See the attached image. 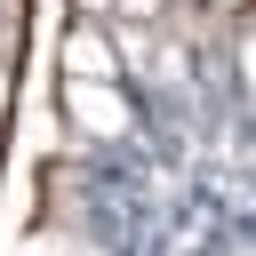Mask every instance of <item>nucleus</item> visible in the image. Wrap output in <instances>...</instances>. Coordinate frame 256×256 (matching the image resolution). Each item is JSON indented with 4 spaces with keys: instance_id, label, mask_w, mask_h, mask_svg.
<instances>
[{
    "instance_id": "obj_1",
    "label": "nucleus",
    "mask_w": 256,
    "mask_h": 256,
    "mask_svg": "<svg viewBox=\"0 0 256 256\" xmlns=\"http://www.w3.org/2000/svg\"><path fill=\"white\" fill-rule=\"evenodd\" d=\"M112 72H120V48H112L96 24H72V32H64V80H96V88H112Z\"/></svg>"
},
{
    "instance_id": "obj_2",
    "label": "nucleus",
    "mask_w": 256,
    "mask_h": 256,
    "mask_svg": "<svg viewBox=\"0 0 256 256\" xmlns=\"http://www.w3.org/2000/svg\"><path fill=\"white\" fill-rule=\"evenodd\" d=\"M64 112H72L88 136H120V128H128V104H120L112 88H96V80H64Z\"/></svg>"
},
{
    "instance_id": "obj_3",
    "label": "nucleus",
    "mask_w": 256,
    "mask_h": 256,
    "mask_svg": "<svg viewBox=\"0 0 256 256\" xmlns=\"http://www.w3.org/2000/svg\"><path fill=\"white\" fill-rule=\"evenodd\" d=\"M112 8H120L128 24H144V16H160V0H112Z\"/></svg>"
},
{
    "instance_id": "obj_4",
    "label": "nucleus",
    "mask_w": 256,
    "mask_h": 256,
    "mask_svg": "<svg viewBox=\"0 0 256 256\" xmlns=\"http://www.w3.org/2000/svg\"><path fill=\"white\" fill-rule=\"evenodd\" d=\"M72 8H88V16H104V8H112V0H72Z\"/></svg>"
}]
</instances>
